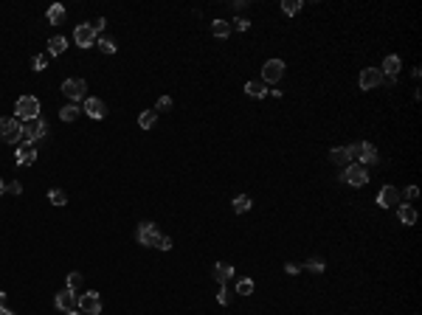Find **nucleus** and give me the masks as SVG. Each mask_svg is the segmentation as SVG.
I'll use <instances>...</instances> for the list:
<instances>
[{"label": "nucleus", "mask_w": 422, "mask_h": 315, "mask_svg": "<svg viewBox=\"0 0 422 315\" xmlns=\"http://www.w3.org/2000/svg\"><path fill=\"white\" fill-rule=\"evenodd\" d=\"M14 118L17 121H34V118H40V102L34 96H20L17 104H14Z\"/></svg>", "instance_id": "f257e3e1"}, {"label": "nucleus", "mask_w": 422, "mask_h": 315, "mask_svg": "<svg viewBox=\"0 0 422 315\" xmlns=\"http://www.w3.org/2000/svg\"><path fill=\"white\" fill-rule=\"evenodd\" d=\"M48 135V124L42 118H34V121H20V138L23 144H34L37 138H45Z\"/></svg>", "instance_id": "f03ea898"}, {"label": "nucleus", "mask_w": 422, "mask_h": 315, "mask_svg": "<svg viewBox=\"0 0 422 315\" xmlns=\"http://www.w3.org/2000/svg\"><path fill=\"white\" fill-rule=\"evenodd\" d=\"M62 93H65L71 102H84V99H87V82H84V79H65V82H62Z\"/></svg>", "instance_id": "7ed1b4c3"}, {"label": "nucleus", "mask_w": 422, "mask_h": 315, "mask_svg": "<svg viewBox=\"0 0 422 315\" xmlns=\"http://www.w3.org/2000/svg\"><path fill=\"white\" fill-rule=\"evenodd\" d=\"M135 239H138L144 248H155L158 239H161V231H158L155 223H141L138 231H135Z\"/></svg>", "instance_id": "20e7f679"}, {"label": "nucleus", "mask_w": 422, "mask_h": 315, "mask_svg": "<svg viewBox=\"0 0 422 315\" xmlns=\"http://www.w3.org/2000/svg\"><path fill=\"white\" fill-rule=\"evenodd\" d=\"M76 307L82 315H102V298H99V293H84V296L76 298Z\"/></svg>", "instance_id": "39448f33"}, {"label": "nucleus", "mask_w": 422, "mask_h": 315, "mask_svg": "<svg viewBox=\"0 0 422 315\" xmlns=\"http://www.w3.org/2000/svg\"><path fill=\"white\" fill-rule=\"evenodd\" d=\"M282 76H284V62L282 59H267L265 65H262V82H265V85H276Z\"/></svg>", "instance_id": "423d86ee"}, {"label": "nucleus", "mask_w": 422, "mask_h": 315, "mask_svg": "<svg viewBox=\"0 0 422 315\" xmlns=\"http://www.w3.org/2000/svg\"><path fill=\"white\" fill-rule=\"evenodd\" d=\"M0 141H6V144H17L20 141V121L17 118H0Z\"/></svg>", "instance_id": "0eeeda50"}, {"label": "nucleus", "mask_w": 422, "mask_h": 315, "mask_svg": "<svg viewBox=\"0 0 422 315\" xmlns=\"http://www.w3.org/2000/svg\"><path fill=\"white\" fill-rule=\"evenodd\" d=\"M357 85H360V90H374V87L383 85V73H380L377 68H363Z\"/></svg>", "instance_id": "6e6552de"}, {"label": "nucleus", "mask_w": 422, "mask_h": 315, "mask_svg": "<svg viewBox=\"0 0 422 315\" xmlns=\"http://www.w3.org/2000/svg\"><path fill=\"white\" fill-rule=\"evenodd\" d=\"M344 180L349 183V186H366V183H369V172H366V166H360V164H349V166H346V172H344Z\"/></svg>", "instance_id": "1a4fd4ad"}, {"label": "nucleus", "mask_w": 422, "mask_h": 315, "mask_svg": "<svg viewBox=\"0 0 422 315\" xmlns=\"http://www.w3.org/2000/svg\"><path fill=\"white\" fill-rule=\"evenodd\" d=\"M73 40H76V45L79 48H91V45H96V31L91 28V23H82V25H76V31H73Z\"/></svg>", "instance_id": "9d476101"}, {"label": "nucleus", "mask_w": 422, "mask_h": 315, "mask_svg": "<svg viewBox=\"0 0 422 315\" xmlns=\"http://www.w3.org/2000/svg\"><path fill=\"white\" fill-rule=\"evenodd\" d=\"M104 113H107V107H104L102 99H96V96H87V99H84V115H91L93 121H102Z\"/></svg>", "instance_id": "9b49d317"}, {"label": "nucleus", "mask_w": 422, "mask_h": 315, "mask_svg": "<svg viewBox=\"0 0 422 315\" xmlns=\"http://www.w3.org/2000/svg\"><path fill=\"white\" fill-rule=\"evenodd\" d=\"M400 203V192L394 186H383L380 188V194H377V206L380 208H394Z\"/></svg>", "instance_id": "f8f14e48"}, {"label": "nucleus", "mask_w": 422, "mask_h": 315, "mask_svg": "<svg viewBox=\"0 0 422 315\" xmlns=\"http://www.w3.org/2000/svg\"><path fill=\"white\" fill-rule=\"evenodd\" d=\"M14 161H17V166H31L37 161V149L34 144H20L17 152H14Z\"/></svg>", "instance_id": "ddd939ff"}, {"label": "nucleus", "mask_w": 422, "mask_h": 315, "mask_svg": "<svg viewBox=\"0 0 422 315\" xmlns=\"http://www.w3.org/2000/svg\"><path fill=\"white\" fill-rule=\"evenodd\" d=\"M76 298H79L76 293H73V290H68V287H65V290H62V293H56L54 304L62 309V312H71V309L76 307Z\"/></svg>", "instance_id": "4468645a"}, {"label": "nucleus", "mask_w": 422, "mask_h": 315, "mask_svg": "<svg viewBox=\"0 0 422 315\" xmlns=\"http://www.w3.org/2000/svg\"><path fill=\"white\" fill-rule=\"evenodd\" d=\"M211 276H214L220 285H225L228 279H234V267H231L228 262H217V265H214V270H211Z\"/></svg>", "instance_id": "2eb2a0df"}, {"label": "nucleus", "mask_w": 422, "mask_h": 315, "mask_svg": "<svg viewBox=\"0 0 422 315\" xmlns=\"http://www.w3.org/2000/svg\"><path fill=\"white\" fill-rule=\"evenodd\" d=\"M400 68H403V59H400L397 54H391V56H386V59H383V71L380 73H386V76H397L400 73Z\"/></svg>", "instance_id": "dca6fc26"}, {"label": "nucleus", "mask_w": 422, "mask_h": 315, "mask_svg": "<svg viewBox=\"0 0 422 315\" xmlns=\"http://www.w3.org/2000/svg\"><path fill=\"white\" fill-rule=\"evenodd\" d=\"M380 161V155H377V149H374V144H366L363 141V149H360V158H357V164H377Z\"/></svg>", "instance_id": "f3484780"}, {"label": "nucleus", "mask_w": 422, "mask_h": 315, "mask_svg": "<svg viewBox=\"0 0 422 315\" xmlns=\"http://www.w3.org/2000/svg\"><path fill=\"white\" fill-rule=\"evenodd\" d=\"M397 217L403 225H414L416 223V211L414 206H408V203H403V206H397Z\"/></svg>", "instance_id": "a211bd4d"}, {"label": "nucleus", "mask_w": 422, "mask_h": 315, "mask_svg": "<svg viewBox=\"0 0 422 315\" xmlns=\"http://www.w3.org/2000/svg\"><path fill=\"white\" fill-rule=\"evenodd\" d=\"M45 20H48L51 25H59L62 20H65V6H62V3H54V6H48V14H45Z\"/></svg>", "instance_id": "6ab92c4d"}, {"label": "nucleus", "mask_w": 422, "mask_h": 315, "mask_svg": "<svg viewBox=\"0 0 422 315\" xmlns=\"http://www.w3.org/2000/svg\"><path fill=\"white\" fill-rule=\"evenodd\" d=\"M65 48H68L65 37H51V40H48V54L51 56H62V54H65Z\"/></svg>", "instance_id": "aec40b11"}, {"label": "nucleus", "mask_w": 422, "mask_h": 315, "mask_svg": "<svg viewBox=\"0 0 422 315\" xmlns=\"http://www.w3.org/2000/svg\"><path fill=\"white\" fill-rule=\"evenodd\" d=\"M245 93H248L251 99H265V96H267V85H265V82H248V85H245Z\"/></svg>", "instance_id": "412c9836"}, {"label": "nucleus", "mask_w": 422, "mask_h": 315, "mask_svg": "<svg viewBox=\"0 0 422 315\" xmlns=\"http://www.w3.org/2000/svg\"><path fill=\"white\" fill-rule=\"evenodd\" d=\"M158 121V110H144V113L138 115V127L141 130H152Z\"/></svg>", "instance_id": "4be33fe9"}, {"label": "nucleus", "mask_w": 422, "mask_h": 315, "mask_svg": "<svg viewBox=\"0 0 422 315\" xmlns=\"http://www.w3.org/2000/svg\"><path fill=\"white\" fill-rule=\"evenodd\" d=\"M211 34L220 37V40H225V37L231 34V23H225V20H214V23H211Z\"/></svg>", "instance_id": "5701e85b"}, {"label": "nucleus", "mask_w": 422, "mask_h": 315, "mask_svg": "<svg viewBox=\"0 0 422 315\" xmlns=\"http://www.w3.org/2000/svg\"><path fill=\"white\" fill-rule=\"evenodd\" d=\"M79 115H82V110H79L76 104H65V107L59 110V118H62V121H76Z\"/></svg>", "instance_id": "b1692460"}, {"label": "nucleus", "mask_w": 422, "mask_h": 315, "mask_svg": "<svg viewBox=\"0 0 422 315\" xmlns=\"http://www.w3.org/2000/svg\"><path fill=\"white\" fill-rule=\"evenodd\" d=\"M251 197H248V194H236L234 197V211L236 214H245V211H251Z\"/></svg>", "instance_id": "393cba45"}, {"label": "nucleus", "mask_w": 422, "mask_h": 315, "mask_svg": "<svg viewBox=\"0 0 422 315\" xmlns=\"http://www.w3.org/2000/svg\"><path fill=\"white\" fill-rule=\"evenodd\" d=\"M96 45H99V51H102V54H115V48H118L113 37H99Z\"/></svg>", "instance_id": "a878e982"}, {"label": "nucleus", "mask_w": 422, "mask_h": 315, "mask_svg": "<svg viewBox=\"0 0 422 315\" xmlns=\"http://www.w3.org/2000/svg\"><path fill=\"white\" fill-rule=\"evenodd\" d=\"M48 203H51V206H65V203H68V192H65V188H51Z\"/></svg>", "instance_id": "bb28decb"}, {"label": "nucleus", "mask_w": 422, "mask_h": 315, "mask_svg": "<svg viewBox=\"0 0 422 315\" xmlns=\"http://www.w3.org/2000/svg\"><path fill=\"white\" fill-rule=\"evenodd\" d=\"M329 161H332V164H349L346 146H335V149H329Z\"/></svg>", "instance_id": "cd10ccee"}, {"label": "nucleus", "mask_w": 422, "mask_h": 315, "mask_svg": "<svg viewBox=\"0 0 422 315\" xmlns=\"http://www.w3.org/2000/svg\"><path fill=\"white\" fill-rule=\"evenodd\" d=\"M65 285H68V290H73V293H76V290H79V287H82V285H84V276H82V273H76V270H73V273H68V279H65Z\"/></svg>", "instance_id": "c85d7f7f"}, {"label": "nucleus", "mask_w": 422, "mask_h": 315, "mask_svg": "<svg viewBox=\"0 0 422 315\" xmlns=\"http://www.w3.org/2000/svg\"><path fill=\"white\" fill-rule=\"evenodd\" d=\"M302 6H304L302 0H284V3H282V12L293 17V14H298V12H302Z\"/></svg>", "instance_id": "c756f323"}, {"label": "nucleus", "mask_w": 422, "mask_h": 315, "mask_svg": "<svg viewBox=\"0 0 422 315\" xmlns=\"http://www.w3.org/2000/svg\"><path fill=\"white\" fill-rule=\"evenodd\" d=\"M236 293H239V296H251L253 293V281L251 279H239L236 281Z\"/></svg>", "instance_id": "7c9ffc66"}, {"label": "nucleus", "mask_w": 422, "mask_h": 315, "mask_svg": "<svg viewBox=\"0 0 422 315\" xmlns=\"http://www.w3.org/2000/svg\"><path fill=\"white\" fill-rule=\"evenodd\" d=\"M31 65H34V71H45V68H48V56H45V54H37L34 59H31Z\"/></svg>", "instance_id": "2f4dec72"}, {"label": "nucleus", "mask_w": 422, "mask_h": 315, "mask_svg": "<svg viewBox=\"0 0 422 315\" xmlns=\"http://www.w3.org/2000/svg\"><path fill=\"white\" fill-rule=\"evenodd\" d=\"M231 298H234V296H231V293L225 290V285H223V287H220V293H217V301L223 304V307H228V304H231Z\"/></svg>", "instance_id": "473e14b6"}, {"label": "nucleus", "mask_w": 422, "mask_h": 315, "mask_svg": "<svg viewBox=\"0 0 422 315\" xmlns=\"http://www.w3.org/2000/svg\"><path fill=\"white\" fill-rule=\"evenodd\" d=\"M307 270H313V273H324V262L313 256V259H307Z\"/></svg>", "instance_id": "72a5a7b5"}, {"label": "nucleus", "mask_w": 422, "mask_h": 315, "mask_svg": "<svg viewBox=\"0 0 422 315\" xmlns=\"http://www.w3.org/2000/svg\"><path fill=\"white\" fill-rule=\"evenodd\" d=\"M360 149H363V141H360V144H352V146H346V155H349V161H352V158H355V161H357V158H360Z\"/></svg>", "instance_id": "f704fd0d"}, {"label": "nucleus", "mask_w": 422, "mask_h": 315, "mask_svg": "<svg viewBox=\"0 0 422 315\" xmlns=\"http://www.w3.org/2000/svg\"><path fill=\"white\" fill-rule=\"evenodd\" d=\"M155 248H158V250H172V239L161 234V239H158V245H155Z\"/></svg>", "instance_id": "c9c22d12"}, {"label": "nucleus", "mask_w": 422, "mask_h": 315, "mask_svg": "<svg viewBox=\"0 0 422 315\" xmlns=\"http://www.w3.org/2000/svg\"><path fill=\"white\" fill-rule=\"evenodd\" d=\"M6 192H9V194H20V192H23V183H17V180L6 183Z\"/></svg>", "instance_id": "e433bc0d"}, {"label": "nucleus", "mask_w": 422, "mask_h": 315, "mask_svg": "<svg viewBox=\"0 0 422 315\" xmlns=\"http://www.w3.org/2000/svg\"><path fill=\"white\" fill-rule=\"evenodd\" d=\"M104 23H107V20H104V17H99V20H93V23H91V28L96 31V37H99V34H102V31H104Z\"/></svg>", "instance_id": "4c0bfd02"}, {"label": "nucleus", "mask_w": 422, "mask_h": 315, "mask_svg": "<svg viewBox=\"0 0 422 315\" xmlns=\"http://www.w3.org/2000/svg\"><path fill=\"white\" fill-rule=\"evenodd\" d=\"M234 28H236V31H248V28H251V23H248L245 17H236V20H234Z\"/></svg>", "instance_id": "58836bf2"}, {"label": "nucleus", "mask_w": 422, "mask_h": 315, "mask_svg": "<svg viewBox=\"0 0 422 315\" xmlns=\"http://www.w3.org/2000/svg\"><path fill=\"white\" fill-rule=\"evenodd\" d=\"M169 107H172V99H169V96H161V99H158V107H155V110H169Z\"/></svg>", "instance_id": "ea45409f"}, {"label": "nucleus", "mask_w": 422, "mask_h": 315, "mask_svg": "<svg viewBox=\"0 0 422 315\" xmlns=\"http://www.w3.org/2000/svg\"><path fill=\"white\" fill-rule=\"evenodd\" d=\"M416 197H419V188H416V186L405 188V200H416Z\"/></svg>", "instance_id": "a19ab883"}, {"label": "nucleus", "mask_w": 422, "mask_h": 315, "mask_svg": "<svg viewBox=\"0 0 422 315\" xmlns=\"http://www.w3.org/2000/svg\"><path fill=\"white\" fill-rule=\"evenodd\" d=\"M298 270H302V267L295 265V262H287V265H284V273H290V276H295Z\"/></svg>", "instance_id": "79ce46f5"}, {"label": "nucleus", "mask_w": 422, "mask_h": 315, "mask_svg": "<svg viewBox=\"0 0 422 315\" xmlns=\"http://www.w3.org/2000/svg\"><path fill=\"white\" fill-rule=\"evenodd\" d=\"M0 315H14L12 309H6V307H0Z\"/></svg>", "instance_id": "37998d69"}, {"label": "nucleus", "mask_w": 422, "mask_h": 315, "mask_svg": "<svg viewBox=\"0 0 422 315\" xmlns=\"http://www.w3.org/2000/svg\"><path fill=\"white\" fill-rule=\"evenodd\" d=\"M3 194H6V183L0 180V197H3Z\"/></svg>", "instance_id": "c03bdc74"}, {"label": "nucleus", "mask_w": 422, "mask_h": 315, "mask_svg": "<svg viewBox=\"0 0 422 315\" xmlns=\"http://www.w3.org/2000/svg\"><path fill=\"white\" fill-rule=\"evenodd\" d=\"M3 301H6V293L0 290V307H3Z\"/></svg>", "instance_id": "a18cd8bd"}, {"label": "nucleus", "mask_w": 422, "mask_h": 315, "mask_svg": "<svg viewBox=\"0 0 422 315\" xmlns=\"http://www.w3.org/2000/svg\"><path fill=\"white\" fill-rule=\"evenodd\" d=\"M65 315H82V312H76V309H71V312H65Z\"/></svg>", "instance_id": "49530a36"}]
</instances>
